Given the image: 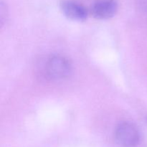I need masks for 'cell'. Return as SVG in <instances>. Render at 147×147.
<instances>
[{
	"label": "cell",
	"mask_w": 147,
	"mask_h": 147,
	"mask_svg": "<svg viewBox=\"0 0 147 147\" xmlns=\"http://www.w3.org/2000/svg\"><path fill=\"white\" fill-rule=\"evenodd\" d=\"M71 69V63L68 59L62 55L52 56L45 64L46 74L52 79H63L67 77Z\"/></svg>",
	"instance_id": "1"
},
{
	"label": "cell",
	"mask_w": 147,
	"mask_h": 147,
	"mask_svg": "<svg viewBox=\"0 0 147 147\" xmlns=\"http://www.w3.org/2000/svg\"><path fill=\"white\" fill-rule=\"evenodd\" d=\"M115 137L121 146L133 147L139 144L140 134L136 126L129 122H124L116 128Z\"/></svg>",
	"instance_id": "2"
},
{
	"label": "cell",
	"mask_w": 147,
	"mask_h": 147,
	"mask_svg": "<svg viewBox=\"0 0 147 147\" xmlns=\"http://www.w3.org/2000/svg\"><path fill=\"white\" fill-rule=\"evenodd\" d=\"M117 9L116 0H96L92 7V12L96 18L106 20L113 17Z\"/></svg>",
	"instance_id": "3"
},
{
	"label": "cell",
	"mask_w": 147,
	"mask_h": 147,
	"mask_svg": "<svg viewBox=\"0 0 147 147\" xmlns=\"http://www.w3.org/2000/svg\"><path fill=\"white\" fill-rule=\"evenodd\" d=\"M60 7L65 15L71 20L84 21L87 19V9L83 4L77 1L65 0L61 3Z\"/></svg>",
	"instance_id": "4"
}]
</instances>
